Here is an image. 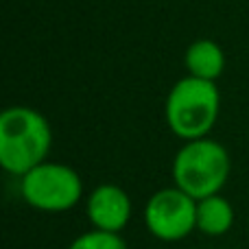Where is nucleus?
Segmentation results:
<instances>
[{"label":"nucleus","mask_w":249,"mask_h":249,"mask_svg":"<svg viewBox=\"0 0 249 249\" xmlns=\"http://www.w3.org/2000/svg\"><path fill=\"white\" fill-rule=\"evenodd\" d=\"M53 144L48 121L33 107L16 105L0 114V164L11 175H26L46 162Z\"/></svg>","instance_id":"obj_1"},{"label":"nucleus","mask_w":249,"mask_h":249,"mask_svg":"<svg viewBox=\"0 0 249 249\" xmlns=\"http://www.w3.org/2000/svg\"><path fill=\"white\" fill-rule=\"evenodd\" d=\"M221 94L214 81L184 77L173 86L166 99V124L177 138L190 142L206 138L219 118Z\"/></svg>","instance_id":"obj_2"},{"label":"nucleus","mask_w":249,"mask_h":249,"mask_svg":"<svg viewBox=\"0 0 249 249\" xmlns=\"http://www.w3.org/2000/svg\"><path fill=\"white\" fill-rule=\"evenodd\" d=\"M230 155L221 142L210 138L190 140L173 160V179L179 190L193 199L219 195L230 177Z\"/></svg>","instance_id":"obj_3"},{"label":"nucleus","mask_w":249,"mask_h":249,"mask_svg":"<svg viewBox=\"0 0 249 249\" xmlns=\"http://www.w3.org/2000/svg\"><path fill=\"white\" fill-rule=\"evenodd\" d=\"M20 193L31 208L42 212H66L83 197V181L74 168L59 162H42L22 175Z\"/></svg>","instance_id":"obj_4"},{"label":"nucleus","mask_w":249,"mask_h":249,"mask_svg":"<svg viewBox=\"0 0 249 249\" xmlns=\"http://www.w3.org/2000/svg\"><path fill=\"white\" fill-rule=\"evenodd\" d=\"M144 223L151 236L158 241H181L193 234V230H197V199L177 186L158 190L144 206Z\"/></svg>","instance_id":"obj_5"},{"label":"nucleus","mask_w":249,"mask_h":249,"mask_svg":"<svg viewBox=\"0 0 249 249\" xmlns=\"http://www.w3.org/2000/svg\"><path fill=\"white\" fill-rule=\"evenodd\" d=\"M88 219L101 232L121 234L127 223L131 221V199L121 186L116 184H101L88 197Z\"/></svg>","instance_id":"obj_6"},{"label":"nucleus","mask_w":249,"mask_h":249,"mask_svg":"<svg viewBox=\"0 0 249 249\" xmlns=\"http://www.w3.org/2000/svg\"><path fill=\"white\" fill-rule=\"evenodd\" d=\"M184 61L190 77L216 81L225 68V53L212 39H197L188 46Z\"/></svg>","instance_id":"obj_7"},{"label":"nucleus","mask_w":249,"mask_h":249,"mask_svg":"<svg viewBox=\"0 0 249 249\" xmlns=\"http://www.w3.org/2000/svg\"><path fill=\"white\" fill-rule=\"evenodd\" d=\"M234 225V208L221 195L197 201V230L206 236H223Z\"/></svg>","instance_id":"obj_8"},{"label":"nucleus","mask_w":249,"mask_h":249,"mask_svg":"<svg viewBox=\"0 0 249 249\" xmlns=\"http://www.w3.org/2000/svg\"><path fill=\"white\" fill-rule=\"evenodd\" d=\"M68 249H127V243L123 241L121 234L90 230L74 238Z\"/></svg>","instance_id":"obj_9"}]
</instances>
